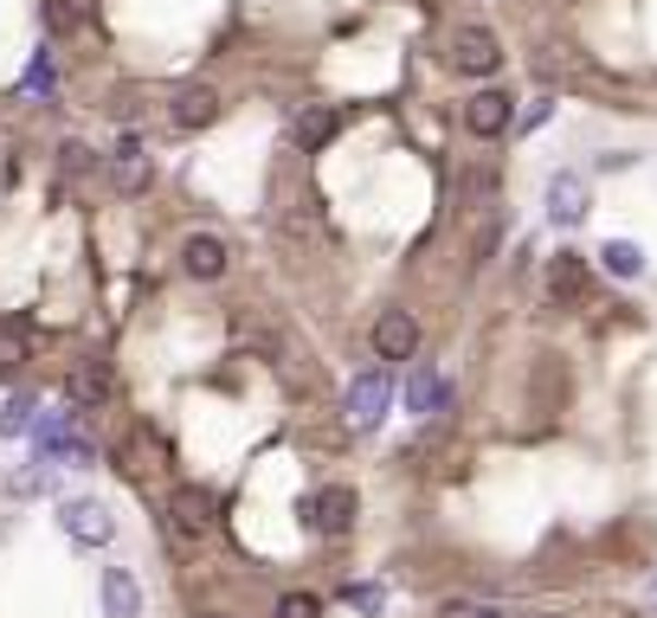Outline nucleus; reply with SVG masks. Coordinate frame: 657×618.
<instances>
[{"instance_id":"nucleus-1","label":"nucleus","mask_w":657,"mask_h":618,"mask_svg":"<svg viewBox=\"0 0 657 618\" xmlns=\"http://www.w3.org/2000/svg\"><path fill=\"white\" fill-rule=\"evenodd\" d=\"M219 522V496L214 489H200V483H181L174 496H168V529L181 535V542H200V535H214Z\"/></svg>"},{"instance_id":"nucleus-2","label":"nucleus","mask_w":657,"mask_h":618,"mask_svg":"<svg viewBox=\"0 0 657 618\" xmlns=\"http://www.w3.org/2000/svg\"><path fill=\"white\" fill-rule=\"evenodd\" d=\"M445 59H451L458 77H490V71L503 65V46H497V33H490V26H458Z\"/></svg>"},{"instance_id":"nucleus-3","label":"nucleus","mask_w":657,"mask_h":618,"mask_svg":"<svg viewBox=\"0 0 657 618\" xmlns=\"http://www.w3.org/2000/svg\"><path fill=\"white\" fill-rule=\"evenodd\" d=\"M393 407V374L387 367H367L362 380L349 387V432H374Z\"/></svg>"},{"instance_id":"nucleus-4","label":"nucleus","mask_w":657,"mask_h":618,"mask_svg":"<svg viewBox=\"0 0 657 618\" xmlns=\"http://www.w3.org/2000/svg\"><path fill=\"white\" fill-rule=\"evenodd\" d=\"M458 123L471 130V136H503L515 123V104H510V90H497V84H484V90H471L464 97V110H458Z\"/></svg>"},{"instance_id":"nucleus-5","label":"nucleus","mask_w":657,"mask_h":618,"mask_svg":"<svg viewBox=\"0 0 657 618\" xmlns=\"http://www.w3.org/2000/svg\"><path fill=\"white\" fill-rule=\"evenodd\" d=\"M168 123H174L181 136L214 130V123H219V90H214V84H181V90L168 97Z\"/></svg>"},{"instance_id":"nucleus-6","label":"nucleus","mask_w":657,"mask_h":618,"mask_svg":"<svg viewBox=\"0 0 657 618\" xmlns=\"http://www.w3.org/2000/svg\"><path fill=\"white\" fill-rule=\"evenodd\" d=\"M374 354H380V367L413 361V354H419V323H413L406 310H380V323H374Z\"/></svg>"},{"instance_id":"nucleus-7","label":"nucleus","mask_w":657,"mask_h":618,"mask_svg":"<svg viewBox=\"0 0 657 618\" xmlns=\"http://www.w3.org/2000/svg\"><path fill=\"white\" fill-rule=\"evenodd\" d=\"M226 265H232V252H226L219 232H187V239H181V271L194 277V283H219Z\"/></svg>"},{"instance_id":"nucleus-8","label":"nucleus","mask_w":657,"mask_h":618,"mask_svg":"<svg viewBox=\"0 0 657 618\" xmlns=\"http://www.w3.org/2000/svg\"><path fill=\"white\" fill-rule=\"evenodd\" d=\"M59 522H65V535H72L77 548H104L110 535H117V522H110V509L104 502H90V496H77L59 509Z\"/></svg>"},{"instance_id":"nucleus-9","label":"nucleus","mask_w":657,"mask_h":618,"mask_svg":"<svg viewBox=\"0 0 657 618\" xmlns=\"http://www.w3.org/2000/svg\"><path fill=\"white\" fill-rule=\"evenodd\" d=\"M110 393H117V380H110V361H77L72 374H65V400H72L77 412L110 407Z\"/></svg>"},{"instance_id":"nucleus-10","label":"nucleus","mask_w":657,"mask_h":618,"mask_svg":"<svg viewBox=\"0 0 657 618\" xmlns=\"http://www.w3.org/2000/svg\"><path fill=\"white\" fill-rule=\"evenodd\" d=\"M542 290H548L555 310H574V303L586 296V258H581V252H555V258H548V277H542Z\"/></svg>"},{"instance_id":"nucleus-11","label":"nucleus","mask_w":657,"mask_h":618,"mask_svg":"<svg viewBox=\"0 0 657 618\" xmlns=\"http://www.w3.org/2000/svg\"><path fill=\"white\" fill-rule=\"evenodd\" d=\"M355 509H362V496H355L349 483H329V489L309 502V522H316L323 535H349V529H355Z\"/></svg>"},{"instance_id":"nucleus-12","label":"nucleus","mask_w":657,"mask_h":618,"mask_svg":"<svg viewBox=\"0 0 657 618\" xmlns=\"http://www.w3.org/2000/svg\"><path fill=\"white\" fill-rule=\"evenodd\" d=\"M97 593H104V618H143V586L130 567H104Z\"/></svg>"},{"instance_id":"nucleus-13","label":"nucleus","mask_w":657,"mask_h":618,"mask_svg":"<svg viewBox=\"0 0 657 618\" xmlns=\"http://www.w3.org/2000/svg\"><path fill=\"white\" fill-rule=\"evenodd\" d=\"M110 181H117L123 194H143V187H148V148H143V136L117 142V155H110Z\"/></svg>"},{"instance_id":"nucleus-14","label":"nucleus","mask_w":657,"mask_h":618,"mask_svg":"<svg viewBox=\"0 0 657 618\" xmlns=\"http://www.w3.org/2000/svg\"><path fill=\"white\" fill-rule=\"evenodd\" d=\"M548 219H555V226H581L586 219V181L581 174H555V181H548Z\"/></svg>"},{"instance_id":"nucleus-15","label":"nucleus","mask_w":657,"mask_h":618,"mask_svg":"<svg viewBox=\"0 0 657 618\" xmlns=\"http://www.w3.org/2000/svg\"><path fill=\"white\" fill-rule=\"evenodd\" d=\"M336 130H342V117H336L329 104H309V110H296V148H303V155L329 148V142H336Z\"/></svg>"},{"instance_id":"nucleus-16","label":"nucleus","mask_w":657,"mask_h":618,"mask_svg":"<svg viewBox=\"0 0 657 618\" xmlns=\"http://www.w3.org/2000/svg\"><path fill=\"white\" fill-rule=\"evenodd\" d=\"M438 407H445V380H438L433 367H419L406 380V412H438Z\"/></svg>"},{"instance_id":"nucleus-17","label":"nucleus","mask_w":657,"mask_h":618,"mask_svg":"<svg viewBox=\"0 0 657 618\" xmlns=\"http://www.w3.org/2000/svg\"><path fill=\"white\" fill-rule=\"evenodd\" d=\"M599 265H606L612 277H638V271H645V252H638L632 239H612V245L599 252Z\"/></svg>"},{"instance_id":"nucleus-18","label":"nucleus","mask_w":657,"mask_h":618,"mask_svg":"<svg viewBox=\"0 0 657 618\" xmlns=\"http://www.w3.org/2000/svg\"><path fill=\"white\" fill-rule=\"evenodd\" d=\"M33 393H13L7 407H0V438H20V432H33Z\"/></svg>"},{"instance_id":"nucleus-19","label":"nucleus","mask_w":657,"mask_h":618,"mask_svg":"<svg viewBox=\"0 0 657 618\" xmlns=\"http://www.w3.org/2000/svg\"><path fill=\"white\" fill-rule=\"evenodd\" d=\"M278 618H323V599L316 593H284L278 599Z\"/></svg>"},{"instance_id":"nucleus-20","label":"nucleus","mask_w":657,"mask_h":618,"mask_svg":"<svg viewBox=\"0 0 657 618\" xmlns=\"http://www.w3.org/2000/svg\"><path fill=\"white\" fill-rule=\"evenodd\" d=\"M13 367H26V342L13 329H0V374H13Z\"/></svg>"},{"instance_id":"nucleus-21","label":"nucleus","mask_w":657,"mask_h":618,"mask_svg":"<svg viewBox=\"0 0 657 618\" xmlns=\"http://www.w3.org/2000/svg\"><path fill=\"white\" fill-rule=\"evenodd\" d=\"M548 117H555V104H548V97H535V104H528V110L515 117V130H522V136H535V130H542Z\"/></svg>"},{"instance_id":"nucleus-22","label":"nucleus","mask_w":657,"mask_h":618,"mask_svg":"<svg viewBox=\"0 0 657 618\" xmlns=\"http://www.w3.org/2000/svg\"><path fill=\"white\" fill-rule=\"evenodd\" d=\"M59 168H65V174H90V148H84V142H65V148H59Z\"/></svg>"},{"instance_id":"nucleus-23","label":"nucleus","mask_w":657,"mask_h":618,"mask_svg":"<svg viewBox=\"0 0 657 618\" xmlns=\"http://www.w3.org/2000/svg\"><path fill=\"white\" fill-rule=\"evenodd\" d=\"M46 26H52V33H72V26H77V13L65 7V0H46Z\"/></svg>"},{"instance_id":"nucleus-24","label":"nucleus","mask_w":657,"mask_h":618,"mask_svg":"<svg viewBox=\"0 0 657 618\" xmlns=\"http://www.w3.org/2000/svg\"><path fill=\"white\" fill-rule=\"evenodd\" d=\"M26 90H52V52H39L33 71H26Z\"/></svg>"},{"instance_id":"nucleus-25","label":"nucleus","mask_w":657,"mask_h":618,"mask_svg":"<svg viewBox=\"0 0 657 618\" xmlns=\"http://www.w3.org/2000/svg\"><path fill=\"white\" fill-rule=\"evenodd\" d=\"M380 599H387L380 586H349V606H362V613H380Z\"/></svg>"},{"instance_id":"nucleus-26","label":"nucleus","mask_w":657,"mask_h":618,"mask_svg":"<svg viewBox=\"0 0 657 618\" xmlns=\"http://www.w3.org/2000/svg\"><path fill=\"white\" fill-rule=\"evenodd\" d=\"M471 618H503V613H471Z\"/></svg>"},{"instance_id":"nucleus-27","label":"nucleus","mask_w":657,"mask_h":618,"mask_svg":"<svg viewBox=\"0 0 657 618\" xmlns=\"http://www.w3.org/2000/svg\"><path fill=\"white\" fill-rule=\"evenodd\" d=\"M535 618H568V613H535Z\"/></svg>"},{"instance_id":"nucleus-28","label":"nucleus","mask_w":657,"mask_h":618,"mask_svg":"<svg viewBox=\"0 0 657 618\" xmlns=\"http://www.w3.org/2000/svg\"><path fill=\"white\" fill-rule=\"evenodd\" d=\"M200 618H219V613H200Z\"/></svg>"}]
</instances>
